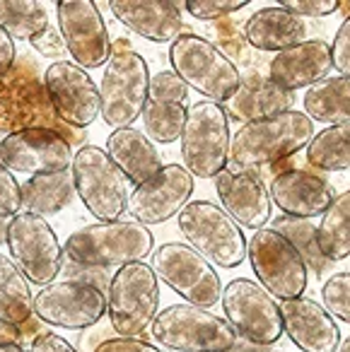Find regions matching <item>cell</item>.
<instances>
[{
	"label": "cell",
	"mask_w": 350,
	"mask_h": 352,
	"mask_svg": "<svg viewBox=\"0 0 350 352\" xmlns=\"http://www.w3.org/2000/svg\"><path fill=\"white\" fill-rule=\"evenodd\" d=\"M27 128L56 131L68 145L85 147L88 142L85 131L65 126L54 113L34 60L17 56L10 73L0 78V131L17 133Z\"/></svg>",
	"instance_id": "obj_1"
},
{
	"label": "cell",
	"mask_w": 350,
	"mask_h": 352,
	"mask_svg": "<svg viewBox=\"0 0 350 352\" xmlns=\"http://www.w3.org/2000/svg\"><path fill=\"white\" fill-rule=\"evenodd\" d=\"M155 236L136 220L92 222L80 227L65 239L63 256L68 263L88 270L123 268L141 263L152 254Z\"/></svg>",
	"instance_id": "obj_2"
},
{
	"label": "cell",
	"mask_w": 350,
	"mask_h": 352,
	"mask_svg": "<svg viewBox=\"0 0 350 352\" xmlns=\"http://www.w3.org/2000/svg\"><path fill=\"white\" fill-rule=\"evenodd\" d=\"M314 138V123L305 111H285L263 121L244 123L229 142L232 171H256L305 150Z\"/></svg>",
	"instance_id": "obj_3"
},
{
	"label": "cell",
	"mask_w": 350,
	"mask_h": 352,
	"mask_svg": "<svg viewBox=\"0 0 350 352\" xmlns=\"http://www.w3.org/2000/svg\"><path fill=\"white\" fill-rule=\"evenodd\" d=\"M172 70L186 87L203 94L208 102L227 104L239 89V68L213 44L198 34H184L169 46Z\"/></svg>",
	"instance_id": "obj_4"
},
{
	"label": "cell",
	"mask_w": 350,
	"mask_h": 352,
	"mask_svg": "<svg viewBox=\"0 0 350 352\" xmlns=\"http://www.w3.org/2000/svg\"><path fill=\"white\" fill-rule=\"evenodd\" d=\"M181 160L194 179H215L229 162V118L223 104L200 102L186 107V123L181 131Z\"/></svg>",
	"instance_id": "obj_5"
},
{
	"label": "cell",
	"mask_w": 350,
	"mask_h": 352,
	"mask_svg": "<svg viewBox=\"0 0 350 352\" xmlns=\"http://www.w3.org/2000/svg\"><path fill=\"white\" fill-rule=\"evenodd\" d=\"M176 225L186 244L210 265L229 270L242 265L247 258V239L242 227L215 203L191 201L176 215Z\"/></svg>",
	"instance_id": "obj_6"
},
{
	"label": "cell",
	"mask_w": 350,
	"mask_h": 352,
	"mask_svg": "<svg viewBox=\"0 0 350 352\" xmlns=\"http://www.w3.org/2000/svg\"><path fill=\"white\" fill-rule=\"evenodd\" d=\"M160 280L147 263H128L112 275L107 287V316L123 338H138L160 314Z\"/></svg>",
	"instance_id": "obj_7"
},
{
	"label": "cell",
	"mask_w": 350,
	"mask_h": 352,
	"mask_svg": "<svg viewBox=\"0 0 350 352\" xmlns=\"http://www.w3.org/2000/svg\"><path fill=\"white\" fill-rule=\"evenodd\" d=\"M152 336L174 352H232L237 333L223 316L194 304H172L152 321Z\"/></svg>",
	"instance_id": "obj_8"
},
{
	"label": "cell",
	"mask_w": 350,
	"mask_h": 352,
	"mask_svg": "<svg viewBox=\"0 0 350 352\" xmlns=\"http://www.w3.org/2000/svg\"><path fill=\"white\" fill-rule=\"evenodd\" d=\"M150 70L147 60L138 51H114L104 63L99 82V113L104 123L119 128H131L138 121L147 102Z\"/></svg>",
	"instance_id": "obj_9"
},
{
	"label": "cell",
	"mask_w": 350,
	"mask_h": 352,
	"mask_svg": "<svg viewBox=\"0 0 350 352\" xmlns=\"http://www.w3.org/2000/svg\"><path fill=\"white\" fill-rule=\"evenodd\" d=\"M70 176L90 215L99 222L121 220L128 210V182L102 147H80L70 162Z\"/></svg>",
	"instance_id": "obj_10"
},
{
	"label": "cell",
	"mask_w": 350,
	"mask_h": 352,
	"mask_svg": "<svg viewBox=\"0 0 350 352\" xmlns=\"http://www.w3.org/2000/svg\"><path fill=\"white\" fill-rule=\"evenodd\" d=\"M247 258L258 285L271 297L287 302L305 294L309 270L290 241L276 230L263 227L254 232V236L247 241Z\"/></svg>",
	"instance_id": "obj_11"
},
{
	"label": "cell",
	"mask_w": 350,
	"mask_h": 352,
	"mask_svg": "<svg viewBox=\"0 0 350 352\" xmlns=\"http://www.w3.org/2000/svg\"><path fill=\"white\" fill-rule=\"evenodd\" d=\"M6 244L10 249V258L30 283L46 287L59 278L65 261L63 246L44 217L25 210L17 212L8 222Z\"/></svg>",
	"instance_id": "obj_12"
},
{
	"label": "cell",
	"mask_w": 350,
	"mask_h": 352,
	"mask_svg": "<svg viewBox=\"0 0 350 352\" xmlns=\"http://www.w3.org/2000/svg\"><path fill=\"white\" fill-rule=\"evenodd\" d=\"M150 268L155 270L157 280H162L167 287L184 297L186 304L210 309L220 302L223 283H220L218 270L203 256L196 254L189 244L167 241L157 246Z\"/></svg>",
	"instance_id": "obj_13"
},
{
	"label": "cell",
	"mask_w": 350,
	"mask_h": 352,
	"mask_svg": "<svg viewBox=\"0 0 350 352\" xmlns=\"http://www.w3.org/2000/svg\"><path fill=\"white\" fill-rule=\"evenodd\" d=\"M225 321L237 336L254 345H273L282 338L280 304L258 283L249 278H234L220 294Z\"/></svg>",
	"instance_id": "obj_14"
},
{
	"label": "cell",
	"mask_w": 350,
	"mask_h": 352,
	"mask_svg": "<svg viewBox=\"0 0 350 352\" xmlns=\"http://www.w3.org/2000/svg\"><path fill=\"white\" fill-rule=\"evenodd\" d=\"M34 316L65 331L92 328L107 316V294L85 280H54L34 294Z\"/></svg>",
	"instance_id": "obj_15"
},
{
	"label": "cell",
	"mask_w": 350,
	"mask_h": 352,
	"mask_svg": "<svg viewBox=\"0 0 350 352\" xmlns=\"http://www.w3.org/2000/svg\"><path fill=\"white\" fill-rule=\"evenodd\" d=\"M59 32L73 63L83 70L99 68L112 56L107 22L92 0H61L56 3Z\"/></svg>",
	"instance_id": "obj_16"
},
{
	"label": "cell",
	"mask_w": 350,
	"mask_h": 352,
	"mask_svg": "<svg viewBox=\"0 0 350 352\" xmlns=\"http://www.w3.org/2000/svg\"><path fill=\"white\" fill-rule=\"evenodd\" d=\"M73 162L70 145L49 128H27L8 133L0 140V164L12 174L46 176L68 171Z\"/></svg>",
	"instance_id": "obj_17"
},
{
	"label": "cell",
	"mask_w": 350,
	"mask_h": 352,
	"mask_svg": "<svg viewBox=\"0 0 350 352\" xmlns=\"http://www.w3.org/2000/svg\"><path fill=\"white\" fill-rule=\"evenodd\" d=\"M44 89L54 113L70 128L85 131L99 116V87L73 60H56L44 73Z\"/></svg>",
	"instance_id": "obj_18"
},
{
	"label": "cell",
	"mask_w": 350,
	"mask_h": 352,
	"mask_svg": "<svg viewBox=\"0 0 350 352\" xmlns=\"http://www.w3.org/2000/svg\"><path fill=\"white\" fill-rule=\"evenodd\" d=\"M194 176L181 164H162L157 174L128 196V212L143 227L162 225L176 217L194 196Z\"/></svg>",
	"instance_id": "obj_19"
},
{
	"label": "cell",
	"mask_w": 350,
	"mask_h": 352,
	"mask_svg": "<svg viewBox=\"0 0 350 352\" xmlns=\"http://www.w3.org/2000/svg\"><path fill=\"white\" fill-rule=\"evenodd\" d=\"M215 193L223 203V210L242 230L256 232L268 227L273 203L258 171H220L215 176Z\"/></svg>",
	"instance_id": "obj_20"
},
{
	"label": "cell",
	"mask_w": 350,
	"mask_h": 352,
	"mask_svg": "<svg viewBox=\"0 0 350 352\" xmlns=\"http://www.w3.org/2000/svg\"><path fill=\"white\" fill-rule=\"evenodd\" d=\"M268 196L285 217L311 220V217L324 215V210L331 206L333 188L314 171L292 166V169L273 176Z\"/></svg>",
	"instance_id": "obj_21"
},
{
	"label": "cell",
	"mask_w": 350,
	"mask_h": 352,
	"mask_svg": "<svg viewBox=\"0 0 350 352\" xmlns=\"http://www.w3.org/2000/svg\"><path fill=\"white\" fill-rule=\"evenodd\" d=\"M282 333L302 352H336L340 331L336 318L319 302L307 297L287 299L280 304Z\"/></svg>",
	"instance_id": "obj_22"
},
{
	"label": "cell",
	"mask_w": 350,
	"mask_h": 352,
	"mask_svg": "<svg viewBox=\"0 0 350 352\" xmlns=\"http://www.w3.org/2000/svg\"><path fill=\"white\" fill-rule=\"evenodd\" d=\"M331 70V46L321 39H307L273 56L268 63V80L285 92H295L321 82Z\"/></svg>",
	"instance_id": "obj_23"
},
{
	"label": "cell",
	"mask_w": 350,
	"mask_h": 352,
	"mask_svg": "<svg viewBox=\"0 0 350 352\" xmlns=\"http://www.w3.org/2000/svg\"><path fill=\"white\" fill-rule=\"evenodd\" d=\"M109 8L123 27L155 44H172L184 34L181 6L174 0H112Z\"/></svg>",
	"instance_id": "obj_24"
},
{
	"label": "cell",
	"mask_w": 350,
	"mask_h": 352,
	"mask_svg": "<svg viewBox=\"0 0 350 352\" xmlns=\"http://www.w3.org/2000/svg\"><path fill=\"white\" fill-rule=\"evenodd\" d=\"M292 104H295V94L280 89L268 80V75L254 68L242 75L239 89L227 102L225 113H227V118H234L239 123H254L292 111Z\"/></svg>",
	"instance_id": "obj_25"
},
{
	"label": "cell",
	"mask_w": 350,
	"mask_h": 352,
	"mask_svg": "<svg viewBox=\"0 0 350 352\" xmlns=\"http://www.w3.org/2000/svg\"><path fill=\"white\" fill-rule=\"evenodd\" d=\"M247 44L256 51H273L280 54L285 49L307 41V22L282 8H261L244 22Z\"/></svg>",
	"instance_id": "obj_26"
},
{
	"label": "cell",
	"mask_w": 350,
	"mask_h": 352,
	"mask_svg": "<svg viewBox=\"0 0 350 352\" xmlns=\"http://www.w3.org/2000/svg\"><path fill=\"white\" fill-rule=\"evenodd\" d=\"M109 160L119 166L126 182H133L141 186L147 182L152 174L162 169V157L157 152L155 142L138 128H119L107 138V150Z\"/></svg>",
	"instance_id": "obj_27"
},
{
	"label": "cell",
	"mask_w": 350,
	"mask_h": 352,
	"mask_svg": "<svg viewBox=\"0 0 350 352\" xmlns=\"http://www.w3.org/2000/svg\"><path fill=\"white\" fill-rule=\"evenodd\" d=\"M73 196L75 186L70 169L59 171V174L30 176L22 184V210L39 217L59 215L73 203Z\"/></svg>",
	"instance_id": "obj_28"
},
{
	"label": "cell",
	"mask_w": 350,
	"mask_h": 352,
	"mask_svg": "<svg viewBox=\"0 0 350 352\" xmlns=\"http://www.w3.org/2000/svg\"><path fill=\"white\" fill-rule=\"evenodd\" d=\"M305 116L311 123L340 126L350 123V78L333 75L311 85L305 92Z\"/></svg>",
	"instance_id": "obj_29"
},
{
	"label": "cell",
	"mask_w": 350,
	"mask_h": 352,
	"mask_svg": "<svg viewBox=\"0 0 350 352\" xmlns=\"http://www.w3.org/2000/svg\"><path fill=\"white\" fill-rule=\"evenodd\" d=\"M316 246L329 263L350 256V191L333 196L316 225Z\"/></svg>",
	"instance_id": "obj_30"
},
{
	"label": "cell",
	"mask_w": 350,
	"mask_h": 352,
	"mask_svg": "<svg viewBox=\"0 0 350 352\" xmlns=\"http://www.w3.org/2000/svg\"><path fill=\"white\" fill-rule=\"evenodd\" d=\"M34 316V294L10 256L0 254V321L22 326Z\"/></svg>",
	"instance_id": "obj_31"
},
{
	"label": "cell",
	"mask_w": 350,
	"mask_h": 352,
	"mask_svg": "<svg viewBox=\"0 0 350 352\" xmlns=\"http://www.w3.org/2000/svg\"><path fill=\"white\" fill-rule=\"evenodd\" d=\"M307 162L321 171L350 169V123L329 126L314 133L307 145Z\"/></svg>",
	"instance_id": "obj_32"
},
{
	"label": "cell",
	"mask_w": 350,
	"mask_h": 352,
	"mask_svg": "<svg viewBox=\"0 0 350 352\" xmlns=\"http://www.w3.org/2000/svg\"><path fill=\"white\" fill-rule=\"evenodd\" d=\"M271 230H276L278 234H282L292 244V249L300 254V258L305 261L307 270L316 275V278H326L329 270V261L321 256L319 246H316V225L311 220H297V217H276L271 220Z\"/></svg>",
	"instance_id": "obj_33"
},
{
	"label": "cell",
	"mask_w": 350,
	"mask_h": 352,
	"mask_svg": "<svg viewBox=\"0 0 350 352\" xmlns=\"http://www.w3.org/2000/svg\"><path fill=\"white\" fill-rule=\"evenodd\" d=\"M49 25V10L39 0H0V27L15 39L30 41Z\"/></svg>",
	"instance_id": "obj_34"
},
{
	"label": "cell",
	"mask_w": 350,
	"mask_h": 352,
	"mask_svg": "<svg viewBox=\"0 0 350 352\" xmlns=\"http://www.w3.org/2000/svg\"><path fill=\"white\" fill-rule=\"evenodd\" d=\"M143 126H145V135L152 142L160 145H172L181 138L186 123V107L184 104H169V102H157V99H147L145 109L141 113Z\"/></svg>",
	"instance_id": "obj_35"
},
{
	"label": "cell",
	"mask_w": 350,
	"mask_h": 352,
	"mask_svg": "<svg viewBox=\"0 0 350 352\" xmlns=\"http://www.w3.org/2000/svg\"><path fill=\"white\" fill-rule=\"evenodd\" d=\"M213 32H215V46H218L234 65L247 63L249 49H251V46L247 44V36H244L242 25H237V22L229 20V17H223V20L215 22Z\"/></svg>",
	"instance_id": "obj_36"
},
{
	"label": "cell",
	"mask_w": 350,
	"mask_h": 352,
	"mask_svg": "<svg viewBox=\"0 0 350 352\" xmlns=\"http://www.w3.org/2000/svg\"><path fill=\"white\" fill-rule=\"evenodd\" d=\"M321 307L331 316L350 323V273H333L321 285Z\"/></svg>",
	"instance_id": "obj_37"
},
{
	"label": "cell",
	"mask_w": 350,
	"mask_h": 352,
	"mask_svg": "<svg viewBox=\"0 0 350 352\" xmlns=\"http://www.w3.org/2000/svg\"><path fill=\"white\" fill-rule=\"evenodd\" d=\"M147 99H157V102H169V104H186L189 87H186L184 80L174 70H160L157 75H150Z\"/></svg>",
	"instance_id": "obj_38"
},
{
	"label": "cell",
	"mask_w": 350,
	"mask_h": 352,
	"mask_svg": "<svg viewBox=\"0 0 350 352\" xmlns=\"http://www.w3.org/2000/svg\"><path fill=\"white\" fill-rule=\"evenodd\" d=\"M249 6V0H186L184 8L196 20L218 22L223 17H229L232 12H239Z\"/></svg>",
	"instance_id": "obj_39"
},
{
	"label": "cell",
	"mask_w": 350,
	"mask_h": 352,
	"mask_svg": "<svg viewBox=\"0 0 350 352\" xmlns=\"http://www.w3.org/2000/svg\"><path fill=\"white\" fill-rule=\"evenodd\" d=\"M22 210V186L15 174L0 164V217H15Z\"/></svg>",
	"instance_id": "obj_40"
},
{
	"label": "cell",
	"mask_w": 350,
	"mask_h": 352,
	"mask_svg": "<svg viewBox=\"0 0 350 352\" xmlns=\"http://www.w3.org/2000/svg\"><path fill=\"white\" fill-rule=\"evenodd\" d=\"M278 8L292 12L297 17H329L338 12L340 0H280Z\"/></svg>",
	"instance_id": "obj_41"
},
{
	"label": "cell",
	"mask_w": 350,
	"mask_h": 352,
	"mask_svg": "<svg viewBox=\"0 0 350 352\" xmlns=\"http://www.w3.org/2000/svg\"><path fill=\"white\" fill-rule=\"evenodd\" d=\"M30 44H32V49L41 56V58H51L54 63H56V60H63L65 44H63V39H61L59 27L51 25V22L39 32V34L32 36Z\"/></svg>",
	"instance_id": "obj_42"
},
{
	"label": "cell",
	"mask_w": 350,
	"mask_h": 352,
	"mask_svg": "<svg viewBox=\"0 0 350 352\" xmlns=\"http://www.w3.org/2000/svg\"><path fill=\"white\" fill-rule=\"evenodd\" d=\"M331 46V63L338 70V75L350 78V17H345L340 22V27L336 30L333 44Z\"/></svg>",
	"instance_id": "obj_43"
},
{
	"label": "cell",
	"mask_w": 350,
	"mask_h": 352,
	"mask_svg": "<svg viewBox=\"0 0 350 352\" xmlns=\"http://www.w3.org/2000/svg\"><path fill=\"white\" fill-rule=\"evenodd\" d=\"M92 352H162L157 345L143 340V338H109V340H102Z\"/></svg>",
	"instance_id": "obj_44"
},
{
	"label": "cell",
	"mask_w": 350,
	"mask_h": 352,
	"mask_svg": "<svg viewBox=\"0 0 350 352\" xmlns=\"http://www.w3.org/2000/svg\"><path fill=\"white\" fill-rule=\"evenodd\" d=\"M30 352H78L63 336L54 331H41L34 340L30 342Z\"/></svg>",
	"instance_id": "obj_45"
},
{
	"label": "cell",
	"mask_w": 350,
	"mask_h": 352,
	"mask_svg": "<svg viewBox=\"0 0 350 352\" xmlns=\"http://www.w3.org/2000/svg\"><path fill=\"white\" fill-rule=\"evenodd\" d=\"M0 352H25V338L20 326L0 321Z\"/></svg>",
	"instance_id": "obj_46"
},
{
	"label": "cell",
	"mask_w": 350,
	"mask_h": 352,
	"mask_svg": "<svg viewBox=\"0 0 350 352\" xmlns=\"http://www.w3.org/2000/svg\"><path fill=\"white\" fill-rule=\"evenodd\" d=\"M17 60V46L12 41V36L0 27V78L10 73V68Z\"/></svg>",
	"instance_id": "obj_47"
},
{
	"label": "cell",
	"mask_w": 350,
	"mask_h": 352,
	"mask_svg": "<svg viewBox=\"0 0 350 352\" xmlns=\"http://www.w3.org/2000/svg\"><path fill=\"white\" fill-rule=\"evenodd\" d=\"M20 331H22V338H25V340H27V338H30V340H34V338L39 336V333L44 331V328H41V321H39V318L32 316V318H27V321L22 323Z\"/></svg>",
	"instance_id": "obj_48"
},
{
	"label": "cell",
	"mask_w": 350,
	"mask_h": 352,
	"mask_svg": "<svg viewBox=\"0 0 350 352\" xmlns=\"http://www.w3.org/2000/svg\"><path fill=\"white\" fill-rule=\"evenodd\" d=\"M338 12H340V15H343V17H350V0H340Z\"/></svg>",
	"instance_id": "obj_49"
},
{
	"label": "cell",
	"mask_w": 350,
	"mask_h": 352,
	"mask_svg": "<svg viewBox=\"0 0 350 352\" xmlns=\"http://www.w3.org/2000/svg\"><path fill=\"white\" fill-rule=\"evenodd\" d=\"M336 352H350V333L345 336V340L338 342V350H336Z\"/></svg>",
	"instance_id": "obj_50"
},
{
	"label": "cell",
	"mask_w": 350,
	"mask_h": 352,
	"mask_svg": "<svg viewBox=\"0 0 350 352\" xmlns=\"http://www.w3.org/2000/svg\"><path fill=\"white\" fill-rule=\"evenodd\" d=\"M6 230H8V222L0 217V246L6 244Z\"/></svg>",
	"instance_id": "obj_51"
}]
</instances>
